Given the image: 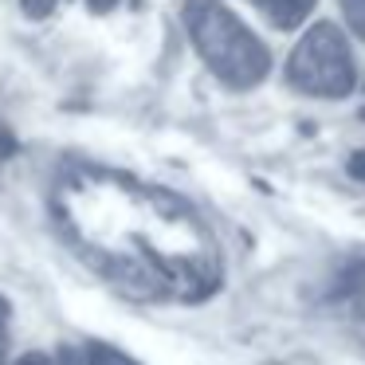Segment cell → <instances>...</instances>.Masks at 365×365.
Instances as JSON below:
<instances>
[{
  "label": "cell",
  "mask_w": 365,
  "mask_h": 365,
  "mask_svg": "<svg viewBox=\"0 0 365 365\" xmlns=\"http://www.w3.org/2000/svg\"><path fill=\"white\" fill-rule=\"evenodd\" d=\"M185 28L197 43L208 71L232 91H252L271 71V51L259 43V36L244 24L220 0H185L181 4Z\"/></svg>",
  "instance_id": "cell-1"
},
{
  "label": "cell",
  "mask_w": 365,
  "mask_h": 365,
  "mask_svg": "<svg viewBox=\"0 0 365 365\" xmlns=\"http://www.w3.org/2000/svg\"><path fill=\"white\" fill-rule=\"evenodd\" d=\"M287 83L310 98H346L357 87V67L346 36L322 20L314 24L287 59Z\"/></svg>",
  "instance_id": "cell-2"
},
{
  "label": "cell",
  "mask_w": 365,
  "mask_h": 365,
  "mask_svg": "<svg viewBox=\"0 0 365 365\" xmlns=\"http://www.w3.org/2000/svg\"><path fill=\"white\" fill-rule=\"evenodd\" d=\"M263 4V12H267V20L275 28H299L302 24V16H307L310 9H314V0H259Z\"/></svg>",
  "instance_id": "cell-3"
},
{
  "label": "cell",
  "mask_w": 365,
  "mask_h": 365,
  "mask_svg": "<svg viewBox=\"0 0 365 365\" xmlns=\"http://www.w3.org/2000/svg\"><path fill=\"white\" fill-rule=\"evenodd\" d=\"M87 365H138V361L126 357L122 349L106 346V341H91L87 346Z\"/></svg>",
  "instance_id": "cell-4"
},
{
  "label": "cell",
  "mask_w": 365,
  "mask_h": 365,
  "mask_svg": "<svg viewBox=\"0 0 365 365\" xmlns=\"http://www.w3.org/2000/svg\"><path fill=\"white\" fill-rule=\"evenodd\" d=\"M338 4H341V16H346V24L365 40V0H338Z\"/></svg>",
  "instance_id": "cell-5"
},
{
  "label": "cell",
  "mask_w": 365,
  "mask_h": 365,
  "mask_svg": "<svg viewBox=\"0 0 365 365\" xmlns=\"http://www.w3.org/2000/svg\"><path fill=\"white\" fill-rule=\"evenodd\" d=\"M20 9H24L32 20H43V16L56 12V0H20Z\"/></svg>",
  "instance_id": "cell-6"
},
{
  "label": "cell",
  "mask_w": 365,
  "mask_h": 365,
  "mask_svg": "<svg viewBox=\"0 0 365 365\" xmlns=\"http://www.w3.org/2000/svg\"><path fill=\"white\" fill-rule=\"evenodd\" d=\"M9 357V302L0 299V365Z\"/></svg>",
  "instance_id": "cell-7"
},
{
  "label": "cell",
  "mask_w": 365,
  "mask_h": 365,
  "mask_svg": "<svg viewBox=\"0 0 365 365\" xmlns=\"http://www.w3.org/2000/svg\"><path fill=\"white\" fill-rule=\"evenodd\" d=\"M56 365H87V357H83L79 349L63 346V349H59V361H56Z\"/></svg>",
  "instance_id": "cell-8"
},
{
  "label": "cell",
  "mask_w": 365,
  "mask_h": 365,
  "mask_svg": "<svg viewBox=\"0 0 365 365\" xmlns=\"http://www.w3.org/2000/svg\"><path fill=\"white\" fill-rule=\"evenodd\" d=\"M349 177H357V181H365V150L349 158Z\"/></svg>",
  "instance_id": "cell-9"
},
{
  "label": "cell",
  "mask_w": 365,
  "mask_h": 365,
  "mask_svg": "<svg viewBox=\"0 0 365 365\" xmlns=\"http://www.w3.org/2000/svg\"><path fill=\"white\" fill-rule=\"evenodd\" d=\"M16 365H56V361H51L48 354H24V357H20Z\"/></svg>",
  "instance_id": "cell-10"
},
{
  "label": "cell",
  "mask_w": 365,
  "mask_h": 365,
  "mask_svg": "<svg viewBox=\"0 0 365 365\" xmlns=\"http://www.w3.org/2000/svg\"><path fill=\"white\" fill-rule=\"evenodd\" d=\"M118 0H91V12H110Z\"/></svg>",
  "instance_id": "cell-11"
},
{
  "label": "cell",
  "mask_w": 365,
  "mask_h": 365,
  "mask_svg": "<svg viewBox=\"0 0 365 365\" xmlns=\"http://www.w3.org/2000/svg\"><path fill=\"white\" fill-rule=\"evenodd\" d=\"M361 118H365V110H361Z\"/></svg>",
  "instance_id": "cell-12"
}]
</instances>
